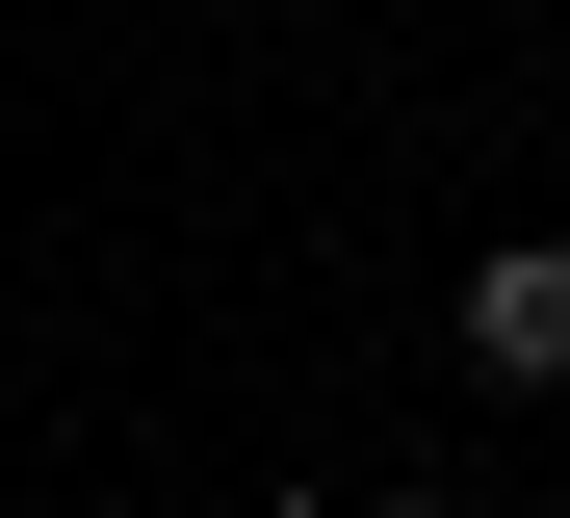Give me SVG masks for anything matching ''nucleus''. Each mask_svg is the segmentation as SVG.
I'll list each match as a JSON object with an SVG mask.
<instances>
[{
  "label": "nucleus",
  "mask_w": 570,
  "mask_h": 518,
  "mask_svg": "<svg viewBox=\"0 0 570 518\" xmlns=\"http://www.w3.org/2000/svg\"><path fill=\"white\" fill-rule=\"evenodd\" d=\"M466 363H493V389H570V234L466 260Z\"/></svg>",
  "instance_id": "1"
}]
</instances>
